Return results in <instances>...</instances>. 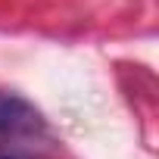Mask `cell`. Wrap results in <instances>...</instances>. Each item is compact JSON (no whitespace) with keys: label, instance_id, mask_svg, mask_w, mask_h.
Masks as SVG:
<instances>
[{"label":"cell","instance_id":"1","mask_svg":"<svg viewBox=\"0 0 159 159\" xmlns=\"http://www.w3.org/2000/svg\"><path fill=\"white\" fill-rule=\"evenodd\" d=\"M44 137V116L25 97L0 91V150H34Z\"/></svg>","mask_w":159,"mask_h":159},{"label":"cell","instance_id":"2","mask_svg":"<svg viewBox=\"0 0 159 159\" xmlns=\"http://www.w3.org/2000/svg\"><path fill=\"white\" fill-rule=\"evenodd\" d=\"M0 159H13V156H0Z\"/></svg>","mask_w":159,"mask_h":159}]
</instances>
